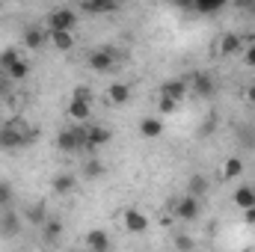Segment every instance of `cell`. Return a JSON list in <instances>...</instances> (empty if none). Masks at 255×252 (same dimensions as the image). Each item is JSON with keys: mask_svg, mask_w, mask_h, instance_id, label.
I'll return each mask as SVG.
<instances>
[{"mask_svg": "<svg viewBox=\"0 0 255 252\" xmlns=\"http://www.w3.org/2000/svg\"><path fill=\"white\" fill-rule=\"evenodd\" d=\"M36 139V130L27 125L24 119H9L0 125V148H24Z\"/></svg>", "mask_w": 255, "mask_h": 252, "instance_id": "1", "label": "cell"}, {"mask_svg": "<svg viewBox=\"0 0 255 252\" xmlns=\"http://www.w3.org/2000/svg\"><path fill=\"white\" fill-rule=\"evenodd\" d=\"M57 148L63 154H77L80 148H86V125H68L65 130H60Z\"/></svg>", "mask_w": 255, "mask_h": 252, "instance_id": "2", "label": "cell"}, {"mask_svg": "<svg viewBox=\"0 0 255 252\" xmlns=\"http://www.w3.org/2000/svg\"><path fill=\"white\" fill-rule=\"evenodd\" d=\"M77 27V9L60 6L48 15V33H74Z\"/></svg>", "mask_w": 255, "mask_h": 252, "instance_id": "3", "label": "cell"}, {"mask_svg": "<svg viewBox=\"0 0 255 252\" xmlns=\"http://www.w3.org/2000/svg\"><path fill=\"white\" fill-rule=\"evenodd\" d=\"M190 92L193 95H199V98H214V92H217V80L208 74V71H196L190 77Z\"/></svg>", "mask_w": 255, "mask_h": 252, "instance_id": "4", "label": "cell"}, {"mask_svg": "<svg viewBox=\"0 0 255 252\" xmlns=\"http://www.w3.org/2000/svg\"><path fill=\"white\" fill-rule=\"evenodd\" d=\"M199 214H202V202L193 199V196H187V193L175 202V217H178V220L193 223V220H199Z\"/></svg>", "mask_w": 255, "mask_h": 252, "instance_id": "5", "label": "cell"}, {"mask_svg": "<svg viewBox=\"0 0 255 252\" xmlns=\"http://www.w3.org/2000/svg\"><path fill=\"white\" fill-rule=\"evenodd\" d=\"M113 65H116V54H113V48H95L92 54H89V68L92 71H113Z\"/></svg>", "mask_w": 255, "mask_h": 252, "instance_id": "6", "label": "cell"}, {"mask_svg": "<svg viewBox=\"0 0 255 252\" xmlns=\"http://www.w3.org/2000/svg\"><path fill=\"white\" fill-rule=\"evenodd\" d=\"M122 223H125V229L130 232V235L148 232V217H145L142 211H136V208H128L125 214H122Z\"/></svg>", "mask_w": 255, "mask_h": 252, "instance_id": "7", "label": "cell"}, {"mask_svg": "<svg viewBox=\"0 0 255 252\" xmlns=\"http://www.w3.org/2000/svg\"><path fill=\"white\" fill-rule=\"evenodd\" d=\"M18 232H21V217L12 208L0 211V238H18Z\"/></svg>", "mask_w": 255, "mask_h": 252, "instance_id": "8", "label": "cell"}, {"mask_svg": "<svg viewBox=\"0 0 255 252\" xmlns=\"http://www.w3.org/2000/svg\"><path fill=\"white\" fill-rule=\"evenodd\" d=\"M190 92V83L187 80H166L163 86H160V98H169V101H181L184 95Z\"/></svg>", "mask_w": 255, "mask_h": 252, "instance_id": "9", "label": "cell"}, {"mask_svg": "<svg viewBox=\"0 0 255 252\" xmlns=\"http://www.w3.org/2000/svg\"><path fill=\"white\" fill-rule=\"evenodd\" d=\"M110 142V130L104 125H86V148H104Z\"/></svg>", "mask_w": 255, "mask_h": 252, "instance_id": "10", "label": "cell"}, {"mask_svg": "<svg viewBox=\"0 0 255 252\" xmlns=\"http://www.w3.org/2000/svg\"><path fill=\"white\" fill-rule=\"evenodd\" d=\"M80 12L107 15V12H119V3H116V0H83V3H80Z\"/></svg>", "mask_w": 255, "mask_h": 252, "instance_id": "11", "label": "cell"}, {"mask_svg": "<svg viewBox=\"0 0 255 252\" xmlns=\"http://www.w3.org/2000/svg\"><path fill=\"white\" fill-rule=\"evenodd\" d=\"M86 252H110V238L101 229L86 232Z\"/></svg>", "mask_w": 255, "mask_h": 252, "instance_id": "12", "label": "cell"}, {"mask_svg": "<svg viewBox=\"0 0 255 252\" xmlns=\"http://www.w3.org/2000/svg\"><path fill=\"white\" fill-rule=\"evenodd\" d=\"M51 36H48V27H27L24 30V48H45V42H48Z\"/></svg>", "mask_w": 255, "mask_h": 252, "instance_id": "13", "label": "cell"}, {"mask_svg": "<svg viewBox=\"0 0 255 252\" xmlns=\"http://www.w3.org/2000/svg\"><path fill=\"white\" fill-rule=\"evenodd\" d=\"M241 48H244V39H241L238 33H223L220 42H217V51H220L223 57H232V54H238Z\"/></svg>", "mask_w": 255, "mask_h": 252, "instance_id": "14", "label": "cell"}, {"mask_svg": "<svg viewBox=\"0 0 255 252\" xmlns=\"http://www.w3.org/2000/svg\"><path fill=\"white\" fill-rule=\"evenodd\" d=\"M68 119H74L77 125H83V122H89L92 119V104H86V101H68Z\"/></svg>", "mask_w": 255, "mask_h": 252, "instance_id": "15", "label": "cell"}, {"mask_svg": "<svg viewBox=\"0 0 255 252\" xmlns=\"http://www.w3.org/2000/svg\"><path fill=\"white\" fill-rule=\"evenodd\" d=\"M139 133H142L145 139H157V136L163 133V119H157V116H145V119L139 122Z\"/></svg>", "mask_w": 255, "mask_h": 252, "instance_id": "16", "label": "cell"}, {"mask_svg": "<svg viewBox=\"0 0 255 252\" xmlns=\"http://www.w3.org/2000/svg\"><path fill=\"white\" fill-rule=\"evenodd\" d=\"M107 98H110V104L122 107V104H128V101H130V86H128V83H110Z\"/></svg>", "mask_w": 255, "mask_h": 252, "instance_id": "17", "label": "cell"}, {"mask_svg": "<svg viewBox=\"0 0 255 252\" xmlns=\"http://www.w3.org/2000/svg\"><path fill=\"white\" fill-rule=\"evenodd\" d=\"M42 238H45V244H54V241H60V238H63V220H57V217H48V223L42 226Z\"/></svg>", "mask_w": 255, "mask_h": 252, "instance_id": "18", "label": "cell"}, {"mask_svg": "<svg viewBox=\"0 0 255 252\" xmlns=\"http://www.w3.org/2000/svg\"><path fill=\"white\" fill-rule=\"evenodd\" d=\"M51 187L57 190L60 196H68V193H74V187H77V178H74V175H68V172H60V175H54Z\"/></svg>", "mask_w": 255, "mask_h": 252, "instance_id": "19", "label": "cell"}, {"mask_svg": "<svg viewBox=\"0 0 255 252\" xmlns=\"http://www.w3.org/2000/svg\"><path fill=\"white\" fill-rule=\"evenodd\" d=\"M235 205L241 208V211H250V208H255V187H238L235 190Z\"/></svg>", "mask_w": 255, "mask_h": 252, "instance_id": "20", "label": "cell"}, {"mask_svg": "<svg viewBox=\"0 0 255 252\" xmlns=\"http://www.w3.org/2000/svg\"><path fill=\"white\" fill-rule=\"evenodd\" d=\"M0 74H3L6 80H24V77L30 74V63H27V60L21 57L18 63H12L9 68H6V71H0Z\"/></svg>", "mask_w": 255, "mask_h": 252, "instance_id": "21", "label": "cell"}, {"mask_svg": "<svg viewBox=\"0 0 255 252\" xmlns=\"http://www.w3.org/2000/svg\"><path fill=\"white\" fill-rule=\"evenodd\" d=\"M244 175V160L241 157H229L226 163H223V178L226 181H235V178H241Z\"/></svg>", "mask_w": 255, "mask_h": 252, "instance_id": "22", "label": "cell"}, {"mask_svg": "<svg viewBox=\"0 0 255 252\" xmlns=\"http://www.w3.org/2000/svg\"><path fill=\"white\" fill-rule=\"evenodd\" d=\"M48 36H51L48 42H51L57 51H63V54H68V51L74 48V33H48Z\"/></svg>", "mask_w": 255, "mask_h": 252, "instance_id": "23", "label": "cell"}, {"mask_svg": "<svg viewBox=\"0 0 255 252\" xmlns=\"http://www.w3.org/2000/svg\"><path fill=\"white\" fill-rule=\"evenodd\" d=\"M208 178L205 175H190V181H187V196H193V199H202L205 193H208Z\"/></svg>", "mask_w": 255, "mask_h": 252, "instance_id": "24", "label": "cell"}, {"mask_svg": "<svg viewBox=\"0 0 255 252\" xmlns=\"http://www.w3.org/2000/svg\"><path fill=\"white\" fill-rule=\"evenodd\" d=\"M190 9L199 15H214L223 9V0H196V3H190Z\"/></svg>", "mask_w": 255, "mask_h": 252, "instance_id": "25", "label": "cell"}, {"mask_svg": "<svg viewBox=\"0 0 255 252\" xmlns=\"http://www.w3.org/2000/svg\"><path fill=\"white\" fill-rule=\"evenodd\" d=\"M27 220H30L33 226H45V223H48L45 205H33V208H27Z\"/></svg>", "mask_w": 255, "mask_h": 252, "instance_id": "26", "label": "cell"}, {"mask_svg": "<svg viewBox=\"0 0 255 252\" xmlns=\"http://www.w3.org/2000/svg\"><path fill=\"white\" fill-rule=\"evenodd\" d=\"M172 244H175V250L178 252H193L196 250V244H193V238L187 235V232H178V235L172 238Z\"/></svg>", "mask_w": 255, "mask_h": 252, "instance_id": "27", "label": "cell"}, {"mask_svg": "<svg viewBox=\"0 0 255 252\" xmlns=\"http://www.w3.org/2000/svg\"><path fill=\"white\" fill-rule=\"evenodd\" d=\"M12 196H15L12 184H9V181H0V211L12 208Z\"/></svg>", "mask_w": 255, "mask_h": 252, "instance_id": "28", "label": "cell"}, {"mask_svg": "<svg viewBox=\"0 0 255 252\" xmlns=\"http://www.w3.org/2000/svg\"><path fill=\"white\" fill-rule=\"evenodd\" d=\"M18 60H21V54H18L15 48H9V51H3V54H0V71H6L9 65H12V63H18Z\"/></svg>", "mask_w": 255, "mask_h": 252, "instance_id": "29", "label": "cell"}, {"mask_svg": "<svg viewBox=\"0 0 255 252\" xmlns=\"http://www.w3.org/2000/svg\"><path fill=\"white\" fill-rule=\"evenodd\" d=\"M71 98H74V101H86V104H92V89H89V86H74Z\"/></svg>", "mask_w": 255, "mask_h": 252, "instance_id": "30", "label": "cell"}, {"mask_svg": "<svg viewBox=\"0 0 255 252\" xmlns=\"http://www.w3.org/2000/svg\"><path fill=\"white\" fill-rule=\"evenodd\" d=\"M101 172H104V166H101L98 160H89V163H86V175H89V178H98Z\"/></svg>", "mask_w": 255, "mask_h": 252, "instance_id": "31", "label": "cell"}, {"mask_svg": "<svg viewBox=\"0 0 255 252\" xmlns=\"http://www.w3.org/2000/svg\"><path fill=\"white\" fill-rule=\"evenodd\" d=\"M175 107H178L175 101H169V98H160V113H163V116H169V113H175Z\"/></svg>", "mask_w": 255, "mask_h": 252, "instance_id": "32", "label": "cell"}, {"mask_svg": "<svg viewBox=\"0 0 255 252\" xmlns=\"http://www.w3.org/2000/svg\"><path fill=\"white\" fill-rule=\"evenodd\" d=\"M244 63L250 65V68H255V45H250V48L244 51Z\"/></svg>", "mask_w": 255, "mask_h": 252, "instance_id": "33", "label": "cell"}, {"mask_svg": "<svg viewBox=\"0 0 255 252\" xmlns=\"http://www.w3.org/2000/svg\"><path fill=\"white\" fill-rule=\"evenodd\" d=\"M244 220H247V226H255V208L244 211Z\"/></svg>", "mask_w": 255, "mask_h": 252, "instance_id": "34", "label": "cell"}, {"mask_svg": "<svg viewBox=\"0 0 255 252\" xmlns=\"http://www.w3.org/2000/svg\"><path fill=\"white\" fill-rule=\"evenodd\" d=\"M247 101L255 104V83H253V86H247Z\"/></svg>", "mask_w": 255, "mask_h": 252, "instance_id": "35", "label": "cell"}, {"mask_svg": "<svg viewBox=\"0 0 255 252\" xmlns=\"http://www.w3.org/2000/svg\"><path fill=\"white\" fill-rule=\"evenodd\" d=\"M247 12H253L255 15V3H247Z\"/></svg>", "mask_w": 255, "mask_h": 252, "instance_id": "36", "label": "cell"}]
</instances>
